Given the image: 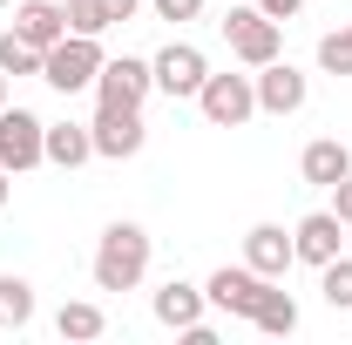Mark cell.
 I'll return each instance as SVG.
<instances>
[{
    "mask_svg": "<svg viewBox=\"0 0 352 345\" xmlns=\"http://www.w3.org/2000/svg\"><path fill=\"white\" fill-rule=\"evenodd\" d=\"M223 41H230V54H237L244 68H264V61L285 54V21H271V14H258V7L244 0V7L223 14Z\"/></svg>",
    "mask_w": 352,
    "mask_h": 345,
    "instance_id": "cell-3",
    "label": "cell"
},
{
    "mask_svg": "<svg viewBox=\"0 0 352 345\" xmlns=\"http://www.w3.org/2000/svg\"><path fill=\"white\" fill-rule=\"evenodd\" d=\"M0 109H7V75H0Z\"/></svg>",
    "mask_w": 352,
    "mask_h": 345,
    "instance_id": "cell-29",
    "label": "cell"
},
{
    "mask_svg": "<svg viewBox=\"0 0 352 345\" xmlns=\"http://www.w3.org/2000/svg\"><path fill=\"white\" fill-rule=\"evenodd\" d=\"M149 311H156V325H170V332H190V325H204L210 298H204V285H190V278H170V285L149 298Z\"/></svg>",
    "mask_w": 352,
    "mask_h": 345,
    "instance_id": "cell-13",
    "label": "cell"
},
{
    "mask_svg": "<svg viewBox=\"0 0 352 345\" xmlns=\"http://www.w3.org/2000/svg\"><path fill=\"white\" fill-rule=\"evenodd\" d=\"M318 68L325 75H352V21L332 27V34H318Z\"/></svg>",
    "mask_w": 352,
    "mask_h": 345,
    "instance_id": "cell-22",
    "label": "cell"
},
{
    "mask_svg": "<svg viewBox=\"0 0 352 345\" xmlns=\"http://www.w3.org/2000/svg\"><path fill=\"white\" fill-rule=\"evenodd\" d=\"M149 7H156V21H176V27H183V21H197L210 0H149Z\"/></svg>",
    "mask_w": 352,
    "mask_h": 345,
    "instance_id": "cell-24",
    "label": "cell"
},
{
    "mask_svg": "<svg viewBox=\"0 0 352 345\" xmlns=\"http://www.w3.org/2000/svg\"><path fill=\"white\" fill-rule=\"evenodd\" d=\"M244 264H251L258 278H285V271L298 264L292 230H285V223H251V230H244Z\"/></svg>",
    "mask_w": 352,
    "mask_h": 345,
    "instance_id": "cell-12",
    "label": "cell"
},
{
    "mask_svg": "<svg viewBox=\"0 0 352 345\" xmlns=\"http://www.w3.org/2000/svg\"><path fill=\"white\" fill-rule=\"evenodd\" d=\"M34 325V285L21 271H0V332H28Z\"/></svg>",
    "mask_w": 352,
    "mask_h": 345,
    "instance_id": "cell-19",
    "label": "cell"
},
{
    "mask_svg": "<svg viewBox=\"0 0 352 345\" xmlns=\"http://www.w3.org/2000/svg\"><path fill=\"white\" fill-rule=\"evenodd\" d=\"M14 34L21 41H34L47 54V47L68 34V14H61V0H14Z\"/></svg>",
    "mask_w": 352,
    "mask_h": 345,
    "instance_id": "cell-14",
    "label": "cell"
},
{
    "mask_svg": "<svg viewBox=\"0 0 352 345\" xmlns=\"http://www.w3.org/2000/svg\"><path fill=\"white\" fill-rule=\"evenodd\" d=\"M149 251H156V237H149L135 216H116V223L95 237V258H88L95 291H135V285L149 278Z\"/></svg>",
    "mask_w": 352,
    "mask_h": 345,
    "instance_id": "cell-1",
    "label": "cell"
},
{
    "mask_svg": "<svg viewBox=\"0 0 352 345\" xmlns=\"http://www.w3.org/2000/svg\"><path fill=\"white\" fill-rule=\"evenodd\" d=\"M0 75H41V47L21 41V34L7 27V34H0Z\"/></svg>",
    "mask_w": 352,
    "mask_h": 345,
    "instance_id": "cell-21",
    "label": "cell"
},
{
    "mask_svg": "<svg viewBox=\"0 0 352 345\" xmlns=\"http://www.w3.org/2000/svg\"><path fill=\"white\" fill-rule=\"evenodd\" d=\"M197 109H204V122L210 129H244L251 115H258V88H251V75H204V88H197Z\"/></svg>",
    "mask_w": 352,
    "mask_h": 345,
    "instance_id": "cell-4",
    "label": "cell"
},
{
    "mask_svg": "<svg viewBox=\"0 0 352 345\" xmlns=\"http://www.w3.org/2000/svg\"><path fill=\"white\" fill-rule=\"evenodd\" d=\"M346 170H352V149L339 135H318V142H305V156H298V176H305L311 190H332Z\"/></svg>",
    "mask_w": 352,
    "mask_h": 345,
    "instance_id": "cell-15",
    "label": "cell"
},
{
    "mask_svg": "<svg viewBox=\"0 0 352 345\" xmlns=\"http://www.w3.org/2000/svg\"><path fill=\"white\" fill-rule=\"evenodd\" d=\"M292 251H298V264H311V271H318V264H332L339 251H346V223H339L332 210L298 216V223H292Z\"/></svg>",
    "mask_w": 352,
    "mask_h": 345,
    "instance_id": "cell-11",
    "label": "cell"
},
{
    "mask_svg": "<svg viewBox=\"0 0 352 345\" xmlns=\"http://www.w3.org/2000/svg\"><path fill=\"white\" fill-rule=\"evenodd\" d=\"M156 95V68L142 54H109L102 75H95V102H122V109H142Z\"/></svg>",
    "mask_w": 352,
    "mask_h": 345,
    "instance_id": "cell-9",
    "label": "cell"
},
{
    "mask_svg": "<svg viewBox=\"0 0 352 345\" xmlns=\"http://www.w3.org/2000/svg\"><path fill=\"white\" fill-rule=\"evenodd\" d=\"M251 7H258V14H271V21H292L305 0H251Z\"/></svg>",
    "mask_w": 352,
    "mask_h": 345,
    "instance_id": "cell-26",
    "label": "cell"
},
{
    "mask_svg": "<svg viewBox=\"0 0 352 345\" xmlns=\"http://www.w3.org/2000/svg\"><path fill=\"white\" fill-rule=\"evenodd\" d=\"M332 216H339V223L352 230V170L339 176V183H332Z\"/></svg>",
    "mask_w": 352,
    "mask_h": 345,
    "instance_id": "cell-25",
    "label": "cell"
},
{
    "mask_svg": "<svg viewBox=\"0 0 352 345\" xmlns=\"http://www.w3.org/2000/svg\"><path fill=\"white\" fill-rule=\"evenodd\" d=\"M47 163V122L34 109H0V170L28 176Z\"/></svg>",
    "mask_w": 352,
    "mask_h": 345,
    "instance_id": "cell-6",
    "label": "cell"
},
{
    "mask_svg": "<svg viewBox=\"0 0 352 345\" xmlns=\"http://www.w3.org/2000/svg\"><path fill=\"white\" fill-rule=\"evenodd\" d=\"M135 7H142V0H102V14H109V27H122V21H135Z\"/></svg>",
    "mask_w": 352,
    "mask_h": 345,
    "instance_id": "cell-27",
    "label": "cell"
},
{
    "mask_svg": "<svg viewBox=\"0 0 352 345\" xmlns=\"http://www.w3.org/2000/svg\"><path fill=\"white\" fill-rule=\"evenodd\" d=\"M0 7H14V0H0Z\"/></svg>",
    "mask_w": 352,
    "mask_h": 345,
    "instance_id": "cell-30",
    "label": "cell"
},
{
    "mask_svg": "<svg viewBox=\"0 0 352 345\" xmlns=\"http://www.w3.org/2000/svg\"><path fill=\"white\" fill-rule=\"evenodd\" d=\"M264 285H271V278H258L251 264H217V271L204 278V298L217 304V311H230V318H251V304L264 298Z\"/></svg>",
    "mask_w": 352,
    "mask_h": 345,
    "instance_id": "cell-10",
    "label": "cell"
},
{
    "mask_svg": "<svg viewBox=\"0 0 352 345\" xmlns=\"http://www.w3.org/2000/svg\"><path fill=\"white\" fill-rule=\"evenodd\" d=\"M251 332H264V339H292V332H298V298L278 291V278H271L264 298L251 304Z\"/></svg>",
    "mask_w": 352,
    "mask_h": 345,
    "instance_id": "cell-16",
    "label": "cell"
},
{
    "mask_svg": "<svg viewBox=\"0 0 352 345\" xmlns=\"http://www.w3.org/2000/svg\"><path fill=\"white\" fill-rule=\"evenodd\" d=\"M88 135H95V156H102V163H129V156H142V142H149V122H142V109L95 102V122H88Z\"/></svg>",
    "mask_w": 352,
    "mask_h": 345,
    "instance_id": "cell-5",
    "label": "cell"
},
{
    "mask_svg": "<svg viewBox=\"0 0 352 345\" xmlns=\"http://www.w3.org/2000/svg\"><path fill=\"white\" fill-rule=\"evenodd\" d=\"M102 34H61V41L41 54V82L54 88V95H82V88H95V75H102Z\"/></svg>",
    "mask_w": 352,
    "mask_h": 345,
    "instance_id": "cell-2",
    "label": "cell"
},
{
    "mask_svg": "<svg viewBox=\"0 0 352 345\" xmlns=\"http://www.w3.org/2000/svg\"><path fill=\"white\" fill-rule=\"evenodd\" d=\"M318 291H325L332 311H352V258L346 251H339L332 264H318Z\"/></svg>",
    "mask_w": 352,
    "mask_h": 345,
    "instance_id": "cell-20",
    "label": "cell"
},
{
    "mask_svg": "<svg viewBox=\"0 0 352 345\" xmlns=\"http://www.w3.org/2000/svg\"><path fill=\"white\" fill-rule=\"evenodd\" d=\"M88 156H95L88 122H47V163H54V170H82Z\"/></svg>",
    "mask_w": 352,
    "mask_h": 345,
    "instance_id": "cell-17",
    "label": "cell"
},
{
    "mask_svg": "<svg viewBox=\"0 0 352 345\" xmlns=\"http://www.w3.org/2000/svg\"><path fill=\"white\" fill-rule=\"evenodd\" d=\"M54 332H61V339H75V345H88V339H102V332H109V311H102L95 298H68L61 311H54Z\"/></svg>",
    "mask_w": 352,
    "mask_h": 345,
    "instance_id": "cell-18",
    "label": "cell"
},
{
    "mask_svg": "<svg viewBox=\"0 0 352 345\" xmlns=\"http://www.w3.org/2000/svg\"><path fill=\"white\" fill-rule=\"evenodd\" d=\"M7 190H14V183H7V170H0V210H7Z\"/></svg>",
    "mask_w": 352,
    "mask_h": 345,
    "instance_id": "cell-28",
    "label": "cell"
},
{
    "mask_svg": "<svg viewBox=\"0 0 352 345\" xmlns=\"http://www.w3.org/2000/svg\"><path fill=\"white\" fill-rule=\"evenodd\" d=\"M149 68H156V88H163L170 102H197V88L210 75V54L197 41H170L163 54H149Z\"/></svg>",
    "mask_w": 352,
    "mask_h": 345,
    "instance_id": "cell-8",
    "label": "cell"
},
{
    "mask_svg": "<svg viewBox=\"0 0 352 345\" xmlns=\"http://www.w3.org/2000/svg\"><path fill=\"white\" fill-rule=\"evenodd\" d=\"M61 14H68V34H109L102 0H61Z\"/></svg>",
    "mask_w": 352,
    "mask_h": 345,
    "instance_id": "cell-23",
    "label": "cell"
},
{
    "mask_svg": "<svg viewBox=\"0 0 352 345\" xmlns=\"http://www.w3.org/2000/svg\"><path fill=\"white\" fill-rule=\"evenodd\" d=\"M251 88H258V115H278V122H285V115H298V109L311 102V82L285 61V54H278V61H264V68H251Z\"/></svg>",
    "mask_w": 352,
    "mask_h": 345,
    "instance_id": "cell-7",
    "label": "cell"
}]
</instances>
